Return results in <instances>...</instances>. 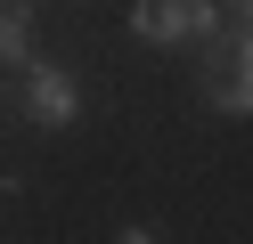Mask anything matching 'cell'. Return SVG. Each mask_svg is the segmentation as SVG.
I'll return each instance as SVG.
<instances>
[{"label":"cell","mask_w":253,"mask_h":244,"mask_svg":"<svg viewBox=\"0 0 253 244\" xmlns=\"http://www.w3.org/2000/svg\"><path fill=\"white\" fill-rule=\"evenodd\" d=\"M131 33L155 41V49H180V41L220 33V8H212V0H139V8H131Z\"/></svg>","instance_id":"obj_1"},{"label":"cell","mask_w":253,"mask_h":244,"mask_svg":"<svg viewBox=\"0 0 253 244\" xmlns=\"http://www.w3.org/2000/svg\"><path fill=\"white\" fill-rule=\"evenodd\" d=\"M204 98H212L220 114H245V122H253V33H229V41H212Z\"/></svg>","instance_id":"obj_2"},{"label":"cell","mask_w":253,"mask_h":244,"mask_svg":"<svg viewBox=\"0 0 253 244\" xmlns=\"http://www.w3.org/2000/svg\"><path fill=\"white\" fill-rule=\"evenodd\" d=\"M25 114H33L41 130H66L74 114H82V90H74L66 65H33V73H25Z\"/></svg>","instance_id":"obj_3"},{"label":"cell","mask_w":253,"mask_h":244,"mask_svg":"<svg viewBox=\"0 0 253 244\" xmlns=\"http://www.w3.org/2000/svg\"><path fill=\"white\" fill-rule=\"evenodd\" d=\"M0 49H8V65H25V73H33V8H25V0H8V8H0Z\"/></svg>","instance_id":"obj_4"},{"label":"cell","mask_w":253,"mask_h":244,"mask_svg":"<svg viewBox=\"0 0 253 244\" xmlns=\"http://www.w3.org/2000/svg\"><path fill=\"white\" fill-rule=\"evenodd\" d=\"M220 8L237 16V33H253V0H220Z\"/></svg>","instance_id":"obj_5"},{"label":"cell","mask_w":253,"mask_h":244,"mask_svg":"<svg viewBox=\"0 0 253 244\" xmlns=\"http://www.w3.org/2000/svg\"><path fill=\"white\" fill-rule=\"evenodd\" d=\"M123 244H155V228H123Z\"/></svg>","instance_id":"obj_6"}]
</instances>
